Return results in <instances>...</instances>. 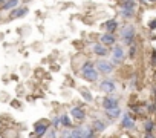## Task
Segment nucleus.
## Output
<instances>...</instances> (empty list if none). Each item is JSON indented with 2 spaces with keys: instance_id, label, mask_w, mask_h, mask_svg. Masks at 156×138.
<instances>
[{
  "instance_id": "1",
  "label": "nucleus",
  "mask_w": 156,
  "mask_h": 138,
  "mask_svg": "<svg viewBox=\"0 0 156 138\" xmlns=\"http://www.w3.org/2000/svg\"><path fill=\"white\" fill-rule=\"evenodd\" d=\"M81 77L86 81H90V83H94L100 78V72L97 71L94 62H90V60L84 62V64L81 66Z\"/></svg>"
},
{
  "instance_id": "2",
  "label": "nucleus",
  "mask_w": 156,
  "mask_h": 138,
  "mask_svg": "<svg viewBox=\"0 0 156 138\" xmlns=\"http://www.w3.org/2000/svg\"><path fill=\"white\" fill-rule=\"evenodd\" d=\"M135 37H136V29L133 25H124L121 28V40L123 43L130 46L135 43Z\"/></svg>"
},
{
  "instance_id": "3",
  "label": "nucleus",
  "mask_w": 156,
  "mask_h": 138,
  "mask_svg": "<svg viewBox=\"0 0 156 138\" xmlns=\"http://www.w3.org/2000/svg\"><path fill=\"white\" fill-rule=\"evenodd\" d=\"M95 64V68H97V71L100 72V74H112L113 72V69H115V64L112 63V62H109V60H104V58H100V60H97V63H94Z\"/></svg>"
},
{
  "instance_id": "4",
  "label": "nucleus",
  "mask_w": 156,
  "mask_h": 138,
  "mask_svg": "<svg viewBox=\"0 0 156 138\" xmlns=\"http://www.w3.org/2000/svg\"><path fill=\"white\" fill-rule=\"evenodd\" d=\"M126 58V51L121 45H113L112 49V63L113 64H121Z\"/></svg>"
},
{
  "instance_id": "5",
  "label": "nucleus",
  "mask_w": 156,
  "mask_h": 138,
  "mask_svg": "<svg viewBox=\"0 0 156 138\" xmlns=\"http://www.w3.org/2000/svg\"><path fill=\"white\" fill-rule=\"evenodd\" d=\"M100 89H101L103 92H106L107 95H110V94H113V92L116 91V83H115L113 80L104 78V80L100 83Z\"/></svg>"
},
{
  "instance_id": "6",
  "label": "nucleus",
  "mask_w": 156,
  "mask_h": 138,
  "mask_svg": "<svg viewBox=\"0 0 156 138\" xmlns=\"http://www.w3.org/2000/svg\"><path fill=\"white\" fill-rule=\"evenodd\" d=\"M101 104H103L104 110H109V109H113V107H118L120 106V100L116 98V97L107 95V97H104V98H103Z\"/></svg>"
},
{
  "instance_id": "7",
  "label": "nucleus",
  "mask_w": 156,
  "mask_h": 138,
  "mask_svg": "<svg viewBox=\"0 0 156 138\" xmlns=\"http://www.w3.org/2000/svg\"><path fill=\"white\" fill-rule=\"evenodd\" d=\"M135 118L132 117V114L130 112H126L123 117H121V128H124V129H127V130H132V129H135Z\"/></svg>"
},
{
  "instance_id": "8",
  "label": "nucleus",
  "mask_w": 156,
  "mask_h": 138,
  "mask_svg": "<svg viewBox=\"0 0 156 138\" xmlns=\"http://www.w3.org/2000/svg\"><path fill=\"white\" fill-rule=\"evenodd\" d=\"M48 129H49V123L46 124L43 121H38V123H35V126H34V135L32 136L34 138H42V136L46 135Z\"/></svg>"
},
{
  "instance_id": "9",
  "label": "nucleus",
  "mask_w": 156,
  "mask_h": 138,
  "mask_svg": "<svg viewBox=\"0 0 156 138\" xmlns=\"http://www.w3.org/2000/svg\"><path fill=\"white\" fill-rule=\"evenodd\" d=\"M100 43H103L104 46H113L116 45V37L115 34H110V32H104L103 35H100Z\"/></svg>"
},
{
  "instance_id": "10",
  "label": "nucleus",
  "mask_w": 156,
  "mask_h": 138,
  "mask_svg": "<svg viewBox=\"0 0 156 138\" xmlns=\"http://www.w3.org/2000/svg\"><path fill=\"white\" fill-rule=\"evenodd\" d=\"M92 52L95 55H98V57H106V55L109 54V48L104 46L103 43H94L92 45Z\"/></svg>"
},
{
  "instance_id": "11",
  "label": "nucleus",
  "mask_w": 156,
  "mask_h": 138,
  "mask_svg": "<svg viewBox=\"0 0 156 138\" xmlns=\"http://www.w3.org/2000/svg\"><path fill=\"white\" fill-rule=\"evenodd\" d=\"M71 115H72V118H75V120H78V121H83V120L86 118V112H84V109H83L81 106H72Z\"/></svg>"
},
{
  "instance_id": "12",
  "label": "nucleus",
  "mask_w": 156,
  "mask_h": 138,
  "mask_svg": "<svg viewBox=\"0 0 156 138\" xmlns=\"http://www.w3.org/2000/svg\"><path fill=\"white\" fill-rule=\"evenodd\" d=\"M118 26H120V23L116 19H110V20L103 23V28L106 29V32H110V34H115V31L118 29Z\"/></svg>"
},
{
  "instance_id": "13",
  "label": "nucleus",
  "mask_w": 156,
  "mask_h": 138,
  "mask_svg": "<svg viewBox=\"0 0 156 138\" xmlns=\"http://www.w3.org/2000/svg\"><path fill=\"white\" fill-rule=\"evenodd\" d=\"M26 12H28V8H14L11 9V14H9V19H20L23 16H26Z\"/></svg>"
},
{
  "instance_id": "14",
  "label": "nucleus",
  "mask_w": 156,
  "mask_h": 138,
  "mask_svg": "<svg viewBox=\"0 0 156 138\" xmlns=\"http://www.w3.org/2000/svg\"><path fill=\"white\" fill-rule=\"evenodd\" d=\"M106 128H107V123H104L103 120H94L92 121V129L95 130V134L104 132V130H106Z\"/></svg>"
},
{
  "instance_id": "15",
  "label": "nucleus",
  "mask_w": 156,
  "mask_h": 138,
  "mask_svg": "<svg viewBox=\"0 0 156 138\" xmlns=\"http://www.w3.org/2000/svg\"><path fill=\"white\" fill-rule=\"evenodd\" d=\"M81 135L83 138H95V130L92 126H81Z\"/></svg>"
},
{
  "instance_id": "16",
  "label": "nucleus",
  "mask_w": 156,
  "mask_h": 138,
  "mask_svg": "<svg viewBox=\"0 0 156 138\" xmlns=\"http://www.w3.org/2000/svg\"><path fill=\"white\" fill-rule=\"evenodd\" d=\"M106 115H107V118H110V120H116L118 117H121V109H120V106L106 110Z\"/></svg>"
},
{
  "instance_id": "17",
  "label": "nucleus",
  "mask_w": 156,
  "mask_h": 138,
  "mask_svg": "<svg viewBox=\"0 0 156 138\" xmlns=\"http://www.w3.org/2000/svg\"><path fill=\"white\" fill-rule=\"evenodd\" d=\"M120 16L130 20L135 17V9H129V8H120Z\"/></svg>"
},
{
  "instance_id": "18",
  "label": "nucleus",
  "mask_w": 156,
  "mask_h": 138,
  "mask_svg": "<svg viewBox=\"0 0 156 138\" xmlns=\"http://www.w3.org/2000/svg\"><path fill=\"white\" fill-rule=\"evenodd\" d=\"M19 5H20V0H6L5 5L2 6V9H5V11H11V9L17 8Z\"/></svg>"
},
{
  "instance_id": "19",
  "label": "nucleus",
  "mask_w": 156,
  "mask_h": 138,
  "mask_svg": "<svg viewBox=\"0 0 156 138\" xmlns=\"http://www.w3.org/2000/svg\"><path fill=\"white\" fill-rule=\"evenodd\" d=\"M120 8H129V9H135L136 8V0H121Z\"/></svg>"
},
{
  "instance_id": "20",
  "label": "nucleus",
  "mask_w": 156,
  "mask_h": 138,
  "mask_svg": "<svg viewBox=\"0 0 156 138\" xmlns=\"http://www.w3.org/2000/svg\"><path fill=\"white\" fill-rule=\"evenodd\" d=\"M60 118H61V126H64L66 129H72V121H71V118H69V115H60Z\"/></svg>"
},
{
  "instance_id": "21",
  "label": "nucleus",
  "mask_w": 156,
  "mask_h": 138,
  "mask_svg": "<svg viewBox=\"0 0 156 138\" xmlns=\"http://www.w3.org/2000/svg\"><path fill=\"white\" fill-rule=\"evenodd\" d=\"M81 97H83L87 103H90V101L94 100V97H92V94H90L89 89H81Z\"/></svg>"
},
{
  "instance_id": "22",
  "label": "nucleus",
  "mask_w": 156,
  "mask_h": 138,
  "mask_svg": "<svg viewBox=\"0 0 156 138\" xmlns=\"http://www.w3.org/2000/svg\"><path fill=\"white\" fill-rule=\"evenodd\" d=\"M155 126H156V124H155L152 120H147V121L144 123V130H146V132H153V130H155Z\"/></svg>"
},
{
  "instance_id": "23",
  "label": "nucleus",
  "mask_w": 156,
  "mask_h": 138,
  "mask_svg": "<svg viewBox=\"0 0 156 138\" xmlns=\"http://www.w3.org/2000/svg\"><path fill=\"white\" fill-rule=\"evenodd\" d=\"M52 128H54V129H58L60 126H61V118H60V115H57V117H54V118H52Z\"/></svg>"
},
{
  "instance_id": "24",
  "label": "nucleus",
  "mask_w": 156,
  "mask_h": 138,
  "mask_svg": "<svg viewBox=\"0 0 156 138\" xmlns=\"http://www.w3.org/2000/svg\"><path fill=\"white\" fill-rule=\"evenodd\" d=\"M71 135H72V138H83V135H81V126L72 129L71 130Z\"/></svg>"
},
{
  "instance_id": "25",
  "label": "nucleus",
  "mask_w": 156,
  "mask_h": 138,
  "mask_svg": "<svg viewBox=\"0 0 156 138\" xmlns=\"http://www.w3.org/2000/svg\"><path fill=\"white\" fill-rule=\"evenodd\" d=\"M136 51H138V48H136V45L133 43V45H130V48H129V57H135L136 55Z\"/></svg>"
},
{
  "instance_id": "26",
  "label": "nucleus",
  "mask_w": 156,
  "mask_h": 138,
  "mask_svg": "<svg viewBox=\"0 0 156 138\" xmlns=\"http://www.w3.org/2000/svg\"><path fill=\"white\" fill-rule=\"evenodd\" d=\"M46 134H48L49 138H57V130H55V129H48Z\"/></svg>"
},
{
  "instance_id": "27",
  "label": "nucleus",
  "mask_w": 156,
  "mask_h": 138,
  "mask_svg": "<svg viewBox=\"0 0 156 138\" xmlns=\"http://www.w3.org/2000/svg\"><path fill=\"white\" fill-rule=\"evenodd\" d=\"M149 28H150L152 31H155V29H156V19H153V20H150V22H149Z\"/></svg>"
},
{
  "instance_id": "28",
  "label": "nucleus",
  "mask_w": 156,
  "mask_h": 138,
  "mask_svg": "<svg viewBox=\"0 0 156 138\" xmlns=\"http://www.w3.org/2000/svg\"><path fill=\"white\" fill-rule=\"evenodd\" d=\"M152 64L156 66V49L152 51Z\"/></svg>"
},
{
  "instance_id": "29",
  "label": "nucleus",
  "mask_w": 156,
  "mask_h": 138,
  "mask_svg": "<svg viewBox=\"0 0 156 138\" xmlns=\"http://www.w3.org/2000/svg\"><path fill=\"white\" fill-rule=\"evenodd\" d=\"M144 138H156L152 132H146V135H144Z\"/></svg>"
},
{
  "instance_id": "30",
  "label": "nucleus",
  "mask_w": 156,
  "mask_h": 138,
  "mask_svg": "<svg viewBox=\"0 0 156 138\" xmlns=\"http://www.w3.org/2000/svg\"><path fill=\"white\" fill-rule=\"evenodd\" d=\"M5 2H6V0H0V8H2V6L5 5Z\"/></svg>"
},
{
  "instance_id": "31",
  "label": "nucleus",
  "mask_w": 156,
  "mask_h": 138,
  "mask_svg": "<svg viewBox=\"0 0 156 138\" xmlns=\"http://www.w3.org/2000/svg\"><path fill=\"white\" fill-rule=\"evenodd\" d=\"M147 2H150V3H155V2H156V0H147Z\"/></svg>"
}]
</instances>
